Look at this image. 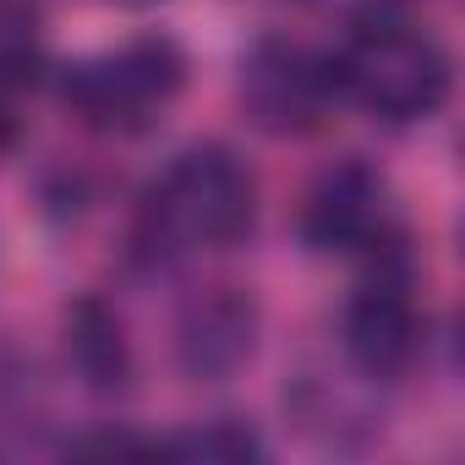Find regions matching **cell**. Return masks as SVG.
<instances>
[{
  "label": "cell",
  "instance_id": "cell-1",
  "mask_svg": "<svg viewBox=\"0 0 465 465\" xmlns=\"http://www.w3.org/2000/svg\"><path fill=\"white\" fill-rule=\"evenodd\" d=\"M258 224V175L224 143L181 148L137 208V252L153 263L186 252H230Z\"/></svg>",
  "mask_w": 465,
  "mask_h": 465
},
{
  "label": "cell",
  "instance_id": "cell-2",
  "mask_svg": "<svg viewBox=\"0 0 465 465\" xmlns=\"http://www.w3.org/2000/svg\"><path fill=\"white\" fill-rule=\"evenodd\" d=\"M334 94L367 110L383 126H416L432 121L449 104L454 61L449 50L400 17H367L345 34V45L329 55Z\"/></svg>",
  "mask_w": 465,
  "mask_h": 465
},
{
  "label": "cell",
  "instance_id": "cell-3",
  "mask_svg": "<svg viewBox=\"0 0 465 465\" xmlns=\"http://www.w3.org/2000/svg\"><path fill=\"white\" fill-rule=\"evenodd\" d=\"M61 104L94 132H148L186 88V50L170 34H137L115 50L61 66Z\"/></svg>",
  "mask_w": 465,
  "mask_h": 465
},
{
  "label": "cell",
  "instance_id": "cell-4",
  "mask_svg": "<svg viewBox=\"0 0 465 465\" xmlns=\"http://www.w3.org/2000/svg\"><path fill=\"white\" fill-rule=\"evenodd\" d=\"M296 230L323 258H372L378 263V258H394L405 247L394 203H389V181L356 153L318 170V181L302 197Z\"/></svg>",
  "mask_w": 465,
  "mask_h": 465
},
{
  "label": "cell",
  "instance_id": "cell-5",
  "mask_svg": "<svg viewBox=\"0 0 465 465\" xmlns=\"http://www.w3.org/2000/svg\"><path fill=\"white\" fill-rule=\"evenodd\" d=\"M236 99H242V115L258 132H269V137H307V132H318L329 121V104L340 94H334L329 55L307 50L302 39L263 34L242 55Z\"/></svg>",
  "mask_w": 465,
  "mask_h": 465
},
{
  "label": "cell",
  "instance_id": "cell-6",
  "mask_svg": "<svg viewBox=\"0 0 465 465\" xmlns=\"http://www.w3.org/2000/svg\"><path fill=\"white\" fill-rule=\"evenodd\" d=\"M340 345H345V361L372 383H394L416 367L421 312L405 291V252L378 258L372 280L356 285V296L345 302V318H340Z\"/></svg>",
  "mask_w": 465,
  "mask_h": 465
},
{
  "label": "cell",
  "instance_id": "cell-7",
  "mask_svg": "<svg viewBox=\"0 0 465 465\" xmlns=\"http://www.w3.org/2000/svg\"><path fill=\"white\" fill-rule=\"evenodd\" d=\"M258 351V302L242 285H208L175 312V367L192 383L236 378Z\"/></svg>",
  "mask_w": 465,
  "mask_h": 465
},
{
  "label": "cell",
  "instance_id": "cell-8",
  "mask_svg": "<svg viewBox=\"0 0 465 465\" xmlns=\"http://www.w3.org/2000/svg\"><path fill=\"white\" fill-rule=\"evenodd\" d=\"M61 340H66V361L83 378V389L94 394H126L132 389V340L126 323L110 302L99 296H77L61 312Z\"/></svg>",
  "mask_w": 465,
  "mask_h": 465
},
{
  "label": "cell",
  "instance_id": "cell-9",
  "mask_svg": "<svg viewBox=\"0 0 465 465\" xmlns=\"http://www.w3.org/2000/svg\"><path fill=\"white\" fill-rule=\"evenodd\" d=\"M45 77V34L23 0H0V94H23Z\"/></svg>",
  "mask_w": 465,
  "mask_h": 465
},
{
  "label": "cell",
  "instance_id": "cell-10",
  "mask_svg": "<svg viewBox=\"0 0 465 465\" xmlns=\"http://www.w3.org/2000/svg\"><path fill=\"white\" fill-rule=\"evenodd\" d=\"M159 454H175V460H203V465H242V460H263V438L247 427V421H208V427H192V432H175L159 443Z\"/></svg>",
  "mask_w": 465,
  "mask_h": 465
},
{
  "label": "cell",
  "instance_id": "cell-11",
  "mask_svg": "<svg viewBox=\"0 0 465 465\" xmlns=\"http://www.w3.org/2000/svg\"><path fill=\"white\" fill-rule=\"evenodd\" d=\"M17 115H12V94H0V153H12L17 148Z\"/></svg>",
  "mask_w": 465,
  "mask_h": 465
},
{
  "label": "cell",
  "instance_id": "cell-12",
  "mask_svg": "<svg viewBox=\"0 0 465 465\" xmlns=\"http://www.w3.org/2000/svg\"><path fill=\"white\" fill-rule=\"evenodd\" d=\"M356 6H394V0H356Z\"/></svg>",
  "mask_w": 465,
  "mask_h": 465
}]
</instances>
